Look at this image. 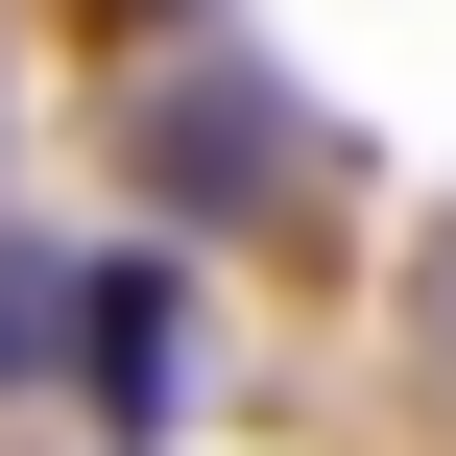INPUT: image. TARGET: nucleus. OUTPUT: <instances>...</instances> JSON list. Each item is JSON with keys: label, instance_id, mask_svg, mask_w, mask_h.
Here are the masks:
<instances>
[{"label": "nucleus", "instance_id": "obj_3", "mask_svg": "<svg viewBox=\"0 0 456 456\" xmlns=\"http://www.w3.org/2000/svg\"><path fill=\"white\" fill-rule=\"evenodd\" d=\"M48 361H72V265H48V240H24V216H0V409H24V385H48Z\"/></svg>", "mask_w": 456, "mask_h": 456}, {"label": "nucleus", "instance_id": "obj_1", "mask_svg": "<svg viewBox=\"0 0 456 456\" xmlns=\"http://www.w3.org/2000/svg\"><path fill=\"white\" fill-rule=\"evenodd\" d=\"M120 144H144V216H313L337 192V120L240 48V24H168L120 72Z\"/></svg>", "mask_w": 456, "mask_h": 456}, {"label": "nucleus", "instance_id": "obj_2", "mask_svg": "<svg viewBox=\"0 0 456 456\" xmlns=\"http://www.w3.org/2000/svg\"><path fill=\"white\" fill-rule=\"evenodd\" d=\"M72 385H96V433H192V289L168 265H72Z\"/></svg>", "mask_w": 456, "mask_h": 456}, {"label": "nucleus", "instance_id": "obj_4", "mask_svg": "<svg viewBox=\"0 0 456 456\" xmlns=\"http://www.w3.org/2000/svg\"><path fill=\"white\" fill-rule=\"evenodd\" d=\"M120 24H216V0H120Z\"/></svg>", "mask_w": 456, "mask_h": 456}]
</instances>
